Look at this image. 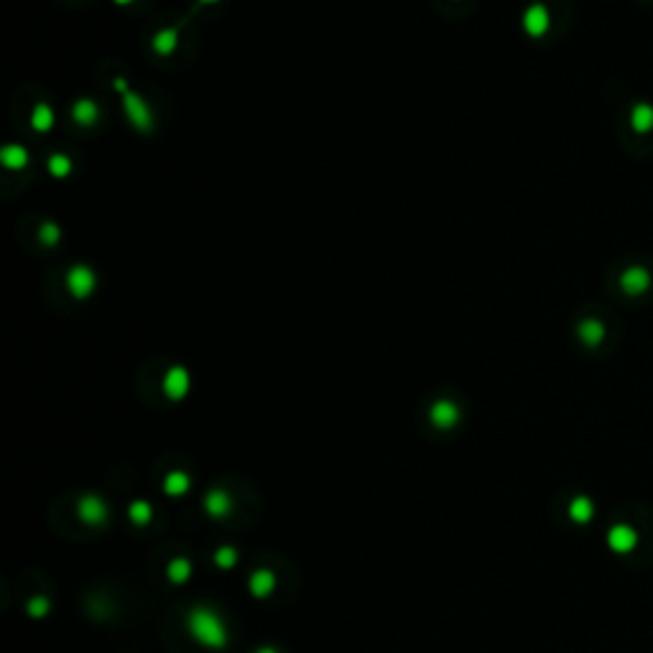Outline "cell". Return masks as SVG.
<instances>
[{"instance_id":"9c48e42d","label":"cell","mask_w":653,"mask_h":653,"mask_svg":"<svg viewBox=\"0 0 653 653\" xmlns=\"http://www.w3.org/2000/svg\"><path fill=\"white\" fill-rule=\"evenodd\" d=\"M605 335H607V327L595 317H587L577 324V337H580V342L582 345H587V348H597V345H602Z\"/></svg>"},{"instance_id":"4316f807","label":"cell","mask_w":653,"mask_h":653,"mask_svg":"<svg viewBox=\"0 0 653 653\" xmlns=\"http://www.w3.org/2000/svg\"><path fill=\"white\" fill-rule=\"evenodd\" d=\"M117 6H130V3H135V0H115Z\"/></svg>"},{"instance_id":"277c9868","label":"cell","mask_w":653,"mask_h":653,"mask_svg":"<svg viewBox=\"0 0 653 653\" xmlns=\"http://www.w3.org/2000/svg\"><path fill=\"white\" fill-rule=\"evenodd\" d=\"M161 388H164V396L169 401H182L187 398L192 388V375L184 365H171L164 372V380H161Z\"/></svg>"},{"instance_id":"4fadbf2b","label":"cell","mask_w":653,"mask_h":653,"mask_svg":"<svg viewBox=\"0 0 653 653\" xmlns=\"http://www.w3.org/2000/svg\"><path fill=\"white\" fill-rule=\"evenodd\" d=\"M248 590L253 592V597L263 600L268 597L276 590V574L271 569H256V572L248 577Z\"/></svg>"},{"instance_id":"e0dca14e","label":"cell","mask_w":653,"mask_h":653,"mask_svg":"<svg viewBox=\"0 0 653 653\" xmlns=\"http://www.w3.org/2000/svg\"><path fill=\"white\" fill-rule=\"evenodd\" d=\"M192 488V477L182 470H174L164 477V493L171 498H179V495H187Z\"/></svg>"},{"instance_id":"8fae6325","label":"cell","mask_w":653,"mask_h":653,"mask_svg":"<svg viewBox=\"0 0 653 653\" xmlns=\"http://www.w3.org/2000/svg\"><path fill=\"white\" fill-rule=\"evenodd\" d=\"M31 161V153L26 146L21 143H8V146L0 148V164L6 166L8 171H21L26 169Z\"/></svg>"},{"instance_id":"5bb4252c","label":"cell","mask_w":653,"mask_h":653,"mask_svg":"<svg viewBox=\"0 0 653 653\" xmlns=\"http://www.w3.org/2000/svg\"><path fill=\"white\" fill-rule=\"evenodd\" d=\"M56 125V113L51 105L46 103H36L33 110H31V128L36 133H49L51 128Z\"/></svg>"},{"instance_id":"8992f818","label":"cell","mask_w":653,"mask_h":653,"mask_svg":"<svg viewBox=\"0 0 653 653\" xmlns=\"http://www.w3.org/2000/svg\"><path fill=\"white\" fill-rule=\"evenodd\" d=\"M653 276L646 266H628V268L620 273V288H623L628 296H643V293L651 288Z\"/></svg>"},{"instance_id":"484cf974","label":"cell","mask_w":653,"mask_h":653,"mask_svg":"<svg viewBox=\"0 0 653 653\" xmlns=\"http://www.w3.org/2000/svg\"><path fill=\"white\" fill-rule=\"evenodd\" d=\"M256 653H278V651H276V648H273V646H261V648H258V651H256Z\"/></svg>"},{"instance_id":"ffe728a7","label":"cell","mask_w":653,"mask_h":653,"mask_svg":"<svg viewBox=\"0 0 653 653\" xmlns=\"http://www.w3.org/2000/svg\"><path fill=\"white\" fill-rule=\"evenodd\" d=\"M166 577H169L174 585H184V582L192 577L189 559H182V556H179V559H171L169 567H166Z\"/></svg>"},{"instance_id":"d6986e66","label":"cell","mask_w":653,"mask_h":653,"mask_svg":"<svg viewBox=\"0 0 653 653\" xmlns=\"http://www.w3.org/2000/svg\"><path fill=\"white\" fill-rule=\"evenodd\" d=\"M46 169L54 179H67L74 171V161L69 159L67 153H51L49 161H46Z\"/></svg>"},{"instance_id":"52a82bcc","label":"cell","mask_w":653,"mask_h":653,"mask_svg":"<svg viewBox=\"0 0 653 653\" xmlns=\"http://www.w3.org/2000/svg\"><path fill=\"white\" fill-rule=\"evenodd\" d=\"M459 419H462V411H459L457 403L449 401V398L434 401L432 409H429V422H432L437 429H454L459 424Z\"/></svg>"},{"instance_id":"603a6c76","label":"cell","mask_w":653,"mask_h":653,"mask_svg":"<svg viewBox=\"0 0 653 653\" xmlns=\"http://www.w3.org/2000/svg\"><path fill=\"white\" fill-rule=\"evenodd\" d=\"M569 516H572L577 523H587V521L595 516V508L587 498H574L572 506H569Z\"/></svg>"},{"instance_id":"9a60e30c","label":"cell","mask_w":653,"mask_h":653,"mask_svg":"<svg viewBox=\"0 0 653 653\" xmlns=\"http://www.w3.org/2000/svg\"><path fill=\"white\" fill-rule=\"evenodd\" d=\"M630 128L635 133H651L653 130V105L651 103H635L630 110Z\"/></svg>"},{"instance_id":"ba28073f","label":"cell","mask_w":653,"mask_h":653,"mask_svg":"<svg viewBox=\"0 0 653 653\" xmlns=\"http://www.w3.org/2000/svg\"><path fill=\"white\" fill-rule=\"evenodd\" d=\"M77 513H80V518L87 526H100L110 518V508L98 495H85L80 501V506H77Z\"/></svg>"},{"instance_id":"2e32d148","label":"cell","mask_w":653,"mask_h":653,"mask_svg":"<svg viewBox=\"0 0 653 653\" xmlns=\"http://www.w3.org/2000/svg\"><path fill=\"white\" fill-rule=\"evenodd\" d=\"M153 51L161 56H171L179 46V31L177 28H161L151 41Z\"/></svg>"},{"instance_id":"83f0119b","label":"cell","mask_w":653,"mask_h":653,"mask_svg":"<svg viewBox=\"0 0 653 653\" xmlns=\"http://www.w3.org/2000/svg\"><path fill=\"white\" fill-rule=\"evenodd\" d=\"M199 3H220V0H199Z\"/></svg>"},{"instance_id":"3957f363","label":"cell","mask_w":653,"mask_h":653,"mask_svg":"<svg viewBox=\"0 0 653 653\" xmlns=\"http://www.w3.org/2000/svg\"><path fill=\"white\" fill-rule=\"evenodd\" d=\"M64 283H67V291L72 293V299L85 301V299H90L92 293H95V288H98V273H95L90 266H85V263H77V266H72V268L67 271Z\"/></svg>"},{"instance_id":"30bf717a","label":"cell","mask_w":653,"mask_h":653,"mask_svg":"<svg viewBox=\"0 0 653 653\" xmlns=\"http://www.w3.org/2000/svg\"><path fill=\"white\" fill-rule=\"evenodd\" d=\"M204 513H207L209 518H225V516H230L232 513L230 493H225V490H220V488L209 490V493L204 495Z\"/></svg>"},{"instance_id":"d4e9b609","label":"cell","mask_w":653,"mask_h":653,"mask_svg":"<svg viewBox=\"0 0 653 653\" xmlns=\"http://www.w3.org/2000/svg\"><path fill=\"white\" fill-rule=\"evenodd\" d=\"M49 607H51V605H49V600H46V597H33L28 602V615L31 617H46V615H49Z\"/></svg>"},{"instance_id":"44dd1931","label":"cell","mask_w":653,"mask_h":653,"mask_svg":"<svg viewBox=\"0 0 653 653\" xmlns=\"http://www.w3.org/2000/svg\"><path fill=\"white\" fill-rule=\"evenodd\" d=\"M128 518L133 521L135 526H148V523H151V518H153L151 503L133 501V503H130V508H128Z\"/></svg>"},{"instance_id":"7a4b0ae2","label":"cell","mask_w":653,"mask_h":653,"mask_svg":"<svg viewBox=\"0 0 653 653\" xmlns=\"http://www.w3.org/2000/svg\"><path fill=\"white\" fill-rule=\"evenodd\" d=\"M113 87H115V92L120 95V108H122L125 120H128L138 133H143V135L151 133L153 125H156L151 105H148L135 90H130L125 77H115V80H113Z\"/></svg>"},{"instance_id":"ac0fdd59","label":"cell","mask_w":653,"mask_h":653,"mask_svg":"<svg viewBox=\"0 0 653 653\" xmlns=\"http://www.w3.org/2000/svg\"><path fill=\"white\" fill-rule=\"evenodd\" d=\"M607 543H610L612 549L620 551V554H625V551H630L635 546V533L630 526H615L610 531V536H607Z\"/></svg>"},{"instance_id":"cb8c5ba5","label":"cell","mask_w":653,"mask_h":653,"mask_svg":"<svg viewBox=\"0 0 653 653\" xmlns=\"http://www.w3.org/2000/svg\"><path fill=\"white\" fill-rule=\"evenodd\" d=\"M214 564L220 569H232L235 564H238V549L235 546H220V549L214 551Z\"/></svg>"},{"instance_id":"6da1fadb","label":"cell","mask_w":653,"mask_h":653,"mask_svg":"<svg viewBox=\"0 0 653 653\" xmlns=\"http://www.w3.org/2000/svg\"><path fill=\"white\" fill-rule=\"evenodd\" d=\"M187 630L204 648H225L230 641L227 625L220 612L212 610V607H202V605L187 612Z\"/></svg>"},{"instance_id":"7402d4cb","label":"cell","mask_w":653,"mask_h":653,"mask_svg":"<svg viewBox=\"0 0 653 653\" xmlns=\"http://www.w3.org/2000/svg\"><path fill=\"white\" fill-rule=\"evenodd\" d=\"M38 243L46 245V248H54V245L61 243V227L56 225V222L46 220L41 222V227H38Z\"/></svg>"},{"instance_id":"7c38bea8","label":"cell","mask_w":653,"mask_h":653,"mask_svg":"<svg viewBox=\"0 0 653 653\" xmlns=\"http://www.w3.org/2000/svg\"><path fill=\"white\" fill-rule=\"evenodd\" d=\"M72 117L74 122H80L82 128H90V125H95V122L100 120V108L98 103L92 98H80L74 100L72 105Z\"/></svg>"},{"instance_id":"5b68a950","label":"cell","mask_w":653,"mask_h":653,"mask_svg":"<svg viewBox=\"0 0 653 653\" xmlns=\"http://www.w3.org/2000/svg\"><path fill=\"white\" fill-rule=\"evenodd\" d=\"M521 26H523V31L531 38L546 36V33H549V28H551V13H549V8L543 6V3H531V6L523 11Z\"/></svg>"}]
</instances>
